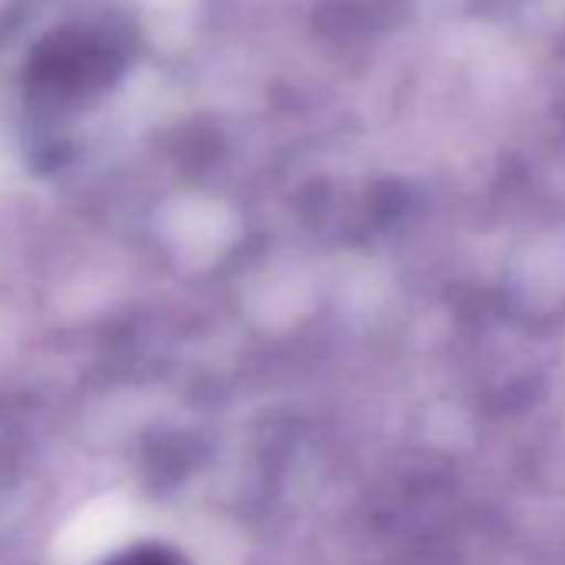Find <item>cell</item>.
<instances>
[{"instance_id": "cell-1", "label": "cell", "mask_w": 565, "mask_h": 565, "mask_svg": "<svg viewBox=\"0 0 565 565\" xmlns=\"http://www.w3.org/2000/svg\"><path fill=\"white\" fill-rule=\"evenodd\" d=\"M104 565H186V558L167 545H137V548H127L120 555H114L110 562Z\"/></svg>"}]
</instances>
